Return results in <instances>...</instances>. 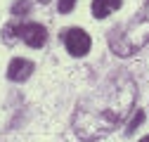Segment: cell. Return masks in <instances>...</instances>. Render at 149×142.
I'll return each instance as SVG.
<instances>
[{"instance_id": "6da1fadb", "label": "cell", "mask_w": 149, "mask_h": 142, "mask_svg": "<svg viewBox=\"0 0 149 142\" xmlns=\"http://www.w3.org/2000/svg\"><path fill=\"white\" fill-rule=\"evenodd\" d=\"M137 100V85L128 74H114L85 95L73 114V130L85 142L102 140L114 133Z\"/></svg>"}, {"instance_id": "7a4b0ae2", "label": "cell", "mask_w": 149, "mask_h": 142, "mask_svg": "<svg viewBox=\"0 0 149 142\" xmlns=\"http://www.w3.org/2000/svg\"><path fill=\"white\" fill-rule=\"evenodd\" d=\"M109 47L118 57H130L133 52L144 47L149 43V0L133 14V19L123 26H114L107 36Z\"/></svg>"}, {"instance_id": "3957f363", "label": "cell", "mask_w": 149, "mask_h": 142, "mask_svg": "<svg viewBox=\"0 0 149 142\" xmlns=\"http://www.w3.org/2000/svg\"><path fill=\"white\" fill-rule=\"evenodd\" d=\"M62 38H64V45L69 50V55H73V57H83V55L90 52L92 40L83 29H69V31H64Z\"/></svg>"}, {"instance_id": "277c9868", "label": "cell", "mask_w": 149, "mask_h": 142, "mask_svg": "<svg viewBox=\"0 0 149 142\" xmlns=\"http://www.w3.org/2000/svg\"><path fill=\"white\" fill-rule=\"evenodd\" d=\"M17 33H19V38L29 45V47H43L45 40H47V31L43 24H19V29H17Z\"/></svg>"}, {"instance_id": "5b68a950", "label": "cell", "mask_w": 149, "mask_h": 142, "mask_svg": "<svg viewBox=\"0 0 149 142\" xmlns=\"http://www.w3.org/2000/svg\"><path fill=\"white\" fill-rule=\"evenodd\" d=\"M31 71H33V62L24 59V57H17L10 62L7 66V78L14 81V83H24L29 76H31Z\"/></svg>"}, {"instance_id": "8992f818", "label": "cell", "mask_w": 149, "mask_h": 142, "mask_svg": "<svg viewBox=\"0 0 149 142\" xmlns=\"http://www.w3.org/2000/svg\"><path fill=\"white\" fill-rule=\"evenodd\" d=\"M121 7V0H92V14L97 19H104L111 12H116Z\"/></svg>"}, {"instance_id": "52a82bcc", "label": "cell", "mask_w": 149, "mask_h": 142, "mask_svg": "<svg viewBox=\"0 0 149 142\" xmlns=\"http://www.w3.org/2000/svg\"><path fill=\"white\" fill-rule=\"evenodd\" d=\"M142 121H144V111H142V109H137V111L133 114V118H130V123H128L125 133H128V135H133V133H135V130L142 126Z\"/></svg>"}, {"instance_id": "ba28073f", "label": "cell", "mask_w": 149, "mask_h": 142, "mask_svg": "<svg viewBox=\"0 0 149 142\" xmlns=\"http://www.w3.org/2000/svg\"><path fill=\"white\" fill-rule=\"evenodd\" d=\"M31 12V0H17V3L12 5V14L14 17H24Z\"/></svg>"}, {"instance_id": "9c48e42d", "label": "cell", "mask_w": 149, "mask_h": 142, "mask_svg": "<svg viewBox=\"0 0 149 142\" xmlns=\"http://www.w3.org/2000/svg\"><path fill=\"white\" fill-rule=\"evenodd\" d=\"M17 29H19V24H7V26L3 29V36H5V40H7V43H12L14 38H19Z\"/></svg>"}, {"instance_id": "30bf717a", "label": "cell", "mask_w": 149, "mask_h": 142, "mask_svg": "<svg viewBox=\"0 0 149 142\" xmlns=\"http://www.w3.org/2000/svg\"><path fill=\"white\" fill-rule=\"evenodd\" d=\"M73 7H76V0H59V12L62 14H69Z\"/></svg>"}, {"instance_id": "8fae6325", "label": "cell", "mask_w": 149, "mask_h": 142, "mask_svg": "<svg viewBox=\"0 0 149 142\" xmlns=\"http://www.w3.org/2000/svg\"><path fill=\"white\" fill-rule=\"evenodd\" d=\"M140 142H149V135H144V137H142V140H140Z\"/></svg>"}, {"instance_id": "7c38bea8", "label": "cell", "mask_w": 149, "mask_h": 142, "mask_svg": "<svg viewBox=\"0 0 149 142\" xmlns=\"http://www.w3.org/2000/svg\"><path fill=\"white\" fill-rule=\"evenodd\" d=\"M38 3H43V5H47V3H50V0H38Z\"/></svg>"}]
</instances>
